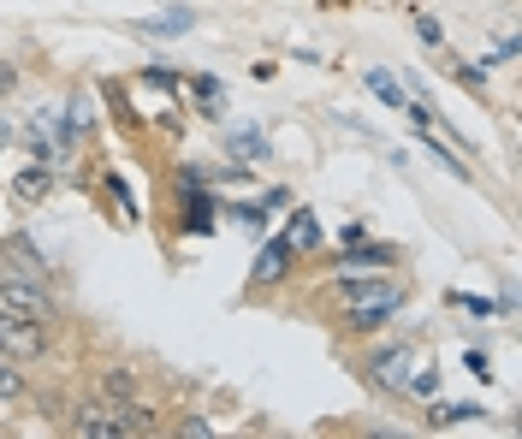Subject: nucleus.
<instances>
[{
	"instance_id": "obj_1",
	"label": "nucleus",
	"mask_w": 522,
	"mask_h": 439,
	"mask_svg": "<svg viewBox=\"0 0 522 439\" xmlns=\"http://www.w3.org/2000/svg\"><path fill=\"white\" fill-rule=\"evenodd\" d=\"M403 309V285L398 280H344V315H350V327L357 333H368V327H386V320Z\"/></svg>"
},
{
	"instance_id": "obj_2",
	"label": "nucleus",
	"mask_w": 522,
	"mask_h": 439,
	"mask_svg": "<svg viewBox=\"0 0 522 439\" xmlns=\"http://www.w3.org/2000/svg\"><path fill=\"white\" fill-rule=\"evenodd\" d=\"M42 350H48V320H36V315H24V309H6V303H0V357L24 362V357H42Z\"/></svg>"
},
{
	"instance_id": "obj_3",
	"label": "nucleus",
	"mask_w": 522,
	"mask_h": 439,
	"mask_svg": "<svg viewBox=\"0 0 522 439\" xmlns=\"http://www.w3.org/2000/svg\"><path fill=\"white\" fill-rule=\"evenodd\" d=\"M0 273H19V280L48 285V256H42L36 243L19 232V238H6V250H0Z\"/></svg>"
},
{
	"instance_id": "obj_4",
	"label": "nucleus",
	"mask_w": 522,
	"mask_h": 439,
	"mask_svg": "<svg viewBox=\"0 0 522 439\" xmlns=\"http://www.w3.org/2000/svg\"><path fill=\"white\" fill-rule=\"evenodd\" d=\"M0 303H6V309H24V315H36V320H48V285H36V280L0 273Z\"/></svg>"
},
{
	"instance_id": "obj_5",
	"label": "nucleus",
	"mask_w": 522,
	"mask_h": 439,
	"mask_svg": "<svg viewBox=\"0 0 522 439\" xmlns=\"http://www.w3.org/2000/svg\"><path fill=\"white\" fill-rule=\"evenodd\" d=\"M410 368H416V350H410V344H392V350H380V357H374V380H380V386H392V392H403Z\"/></svg>"
},
{
	"instance_id": "obj_6",
	"label": "nucleus",
	"mask_w": 522,
	"mask_h": 439,
	"mask_svg": "<svg viewBox=\"0 0 522 439\" xmlns=\"http://www.w3.org/2000/svg\"><path fill=\"white\" fill-rule=\"evenodd\" d=\"M392 261H398V250H392V243H344L339 273H362V267H392Z\"/></svg>"
},
{
	"instance_id": "obj_7",
	"label": "nucleus",
	"mask_w": 522,
	"mask_h": 439,
	"mask_svg": "<svg viewBox=\"0 0 522 439\" xmlns=\"http://www.w3.org/2000/svg\"><path fill=\"white\" fill-rule=\"evenodd\" d=\"M72 434H83V439H113V434H119V416H113V404H83L78 421H72Z\"/></svg>"
},
{
	"instance_id": "obj_8",
	"label": "nucleus",
	"mask_w": 522,
	"mask_h": 439,
	"mask_svg": "<svg viewBox=\"0 0 522 439\" xmlns=\"http://www.w3.org/2000/svg\"><path fill=\"white\" fill-rule=\"evenodd\" d=\"M226 149H232L238 160H267L273 155V142L261 137L256 125H232V131H226Z\"/></svg>"
},
{
	"instance_id": "obj_9",
	"label": "nucleus",
	"mask_w": 522,
	"mask_h": 439,
	"mask_svg": "<svg viewBox=\"0 0 522 439\" xmlns=\"http://www.w3.org/2000/svg\"><path fill=\"white\" fill-rule=\"evenodd\" d=\"M291 256H297V250H291L285 238H273V243H267V250L256 256V285H273V280H285V267H291Z\"/></svg>"
},
{
	"instance_id": "obj_10",
	"label": "nucleus",
	"mask_w": 522,
	"mask_h": 439,
	"mask_svg": "<svg viewBox=\"0 0 522 439\" xmlns=\"http://www.w3.org/2000/svg\"><path fill=\"white\" fill-rule=\"evenodd\" d=\"M184 232H214V202H208V184H190V202H184Z\"/></svg>"
},
{
	"instance_id": "obj_11",
	"label": "nucleus",
	"mask_w": 522,
	"mask_h": 439,
	"mask_svg": "<svg viewBox=\"0 0 522 439\" xmlns=\"http://www.w3.org/2000/svg\"><path fill=\"white\" fill-rule=\"evenodd\" d=\"M12 190H19L24 202H42L48 190H54V166H42V160H36V166H24L19 179H12Z\"/></svg>"
},
{
	"instance_id": "obj_12",
	"label": "nucleus",
	"mask_w": 522,
	"mask_h": 439,
	"mask_svg": "<svg viewBox=\"0 0 522 439\" xmlns=\"http://www.w3.org/2000/svg\"><path fill=\"white\" fill-rule=\"evenodd\" d=\"M285 243H291V250H315V243H321V220L309 214V208H297L291 226H285Z\"/></svg>"
},
{
	"instance_id": "obj_13",
	"label": "nucleus",
	"mask_w": 522,
	"mask_h": 439,
	"mask_svg": "<svg viewBox=\"0 0 522 439\" xmlns=\"http://www.w3.org/2000/svg\"><path fill=\"white\" fill-rule=\"evenodd\" d=\"M65 125H72V137L96 131V101H89V96H72V101H65Z\"/></svg>"
},
{
	"instance_id": "obj_14",
	"label": "nucleus",
	"mask_w": 522,
	"mask_h": 439,
	"mask_svg": "<svg viewBox=\"0 0 522 439\" xmlns=\"http://www.w3.org/2000/svg\"><path fill=\"white\" fill-rule=\"evenodd\" d=\"M403 392H416V398H434V392H440V368L416 362V368H410V380H403Z\"/></svg>"
},
{
	"instance_id": "obj_15",
	"label": "nucleus",
	"mask_w": 522,
	"mask_h": 439,
	"mask_svg": "<svg viewBox=\"0 0 522 439\" xmlns=\"http://www.w3.org/2000/svg\"><path fill=\"white\" fill-rule=\"evenodd\" d=\"M368 89H374L380 101H392V107H403V101H410V89H403L392 72H368Z\"/></svg>"
},
{
	"instance_id": "obj_16",
	"label": "nucleus",
	"mask_w": 522,
	"mask_h": 439,
	"mask_svg": "<svg viewBox=\"0 0 522 439\" xmlns=\"http://www.w3.org/2000/svg\"><path fill=\"white\" fill-rule=\"evenodd\" d=\"M475 416H487L481 404H451V410H434V421H440V427H463V421H475Z\"/></svg>"
},
{
	"instance_id": "obj_17",
	"label": "nucleus",
	"mask_w": 522,
	"mask_h": 439,
	"mask_svg": "<svg viewBox=\"0 0 522 439\" xmlns=\"http://www.w3.org/2000/svg\"><path fill=\"white\" fill-rule=\"evenodd\" d=\"M190 96L214 113V107H220V78H208V72H202V78H190Z\"/></svg>"
},
{
	"instance_id": "obj_18",
	"label": "nucleus",
	"mask_w": 522,
	"mask_h": 439,
	"mask_svg": "<svg viewBox=\"0 0 522 439\" xmlns=\"http://www.w3.org/2000/svg\"><path fill=\"white\" fill-rule=\"evenodd\" d=\"M173 30H190V12H173V19H155V24H142V36H173Z\"/></svg>"
},
{
	"instance_id": "obj_19",
	"label": "nucleus",
	"mask_w": 522,
	"mask_h": 439,
	"mask_svg": "<svg viewBox=\"0 0 522 439\" xmlns=\"http://www.w3.org/2000/svg\"><path fill=\"white\" fill-rule=\"evenodd\" d=\"M19 386H24V374L12 368V357H0V398H19Z\"/></svg>"
},
{
	"instance_id": "obj_20",
	"label": "nucleus",
	"mask_w": 522,
	"mask_h": 439,
	"mask_svg": "<svg viewBox=\"0 0 522 439\" xmlns=\"http://www.w3.org/2000/svg\"><path fill=\"white\" fill-rule=\"evenodd\" d=\"M232 220H238L243 232H261V220H267V214H261L256 202H238V208H232Z\"/></svg>"
},
{
	"instance_id": "obj_21",
	"label": "nucleus",
	"mask_w": 522,
	"mask_h": 439,
	"mask_svg": "<svg viewBox=\"0 0 522 439\" xmlns=\"http://www.w3.org/2000/svg\"><path fill=\"white\" fill-rule=\"evenodd\" d=\"M107 190H113V196H119V208H125V220H137V202H131V184L119 179V173H113V179H107Z\"/></svg>"
},
{
	"instance_id": "obj_22",
	"label": "nucleus",
	"mask_w": 522,
	"mask_h": 439,
	"mask_svg": "<svg viewBox=\"0 0 522 439\" xmlns=\"http://www.w3.org/2000/svg\"><path fill=\"white\" fill-rule=\"evenodd\" d=\"M457 303H463V309H469V315H481V320L493 315V309H499V303H493V297H457Z\"/></svg>"
},
{
	"instance_id": "obj_23",
	"label": "nucleus",
	"mask_w": 522,
	"mask_h": 439,
	"mask_svg": "<svg viewBox=\"0 0 522 439\" xmlns=\"http://www.w3.org/2000/svg\"><path fill=\"white\" fill-rule=\"evenodd\" d=\"M422 42H427V48H440V42H445V30H440V19H422Z\"/></svg>"
},
{
	"instance_id": "obj_24",
	"label": "nucleus",
	"mask_w": 522,
	"mask_h": 439,
	"mask_svg": "<svg viewBox=\"0 0 522 439\" xmlns=\"http://www.w3.org/2000/svg\"><path fill=\"white\" fill-rule=\"evenodd\" d=\"M12 83H19V72H12V65H0V96H6Z\"/></svg>"
},
{
	"instance_id": "obj_25",
	"label": "nucleus",
	"mask_w": 522,
	"mask_h": 439,
	"mask_svg": "<svg viewBox=\"0 0 522 439\" xmlns=\"http://www.w3.org/2000/svg\"><path fill=\"white\" fill-rule=\"evenodd\" d=\"M6 137H12V125H6V119H0V142H6Z\"/></svg>"
}]
</instances>
